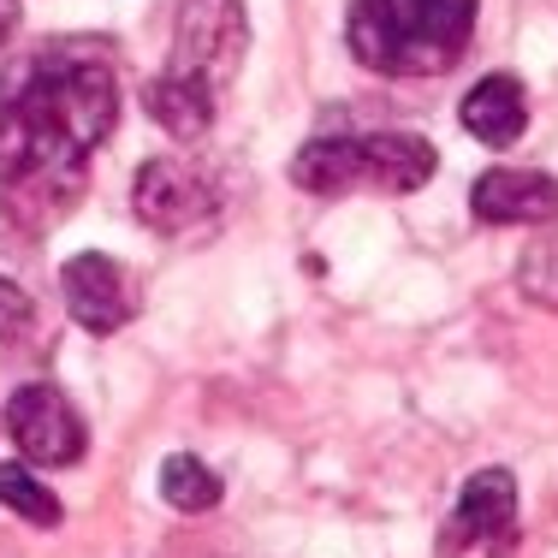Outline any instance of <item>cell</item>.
I'll list each match as a JSON object with an SVG mask.
<instances>
[{
	"label": "cell",
	"mask_w": 558,
	"mask_h": 558,
	"mask_svg": "<svg viewBox=\"0 0 558 558\" xmlns=\"http://www.w3.org/2000/svg\"><path fill=\"white\" fill-rule=\"evenodd\" d=\"M440 149L416 131H322L298 149L291 161V184L310 196H410L434 179Z\"/></svg>",
	"instance_id": "cell-3"
},
{
	"label": "cell",
	"mask_w": 558,
	"mask_h": 558,
	"mask_svg": "<svg viewBox=\"0 0 558 558\" xmlns=\"http://www.w3.org/2000/svg\"><path fill=\"white\" fill-rule=\"evenodd\" d=\"M470 215L482 226H547L558 215V179L535 167H487L470 184Z\"/></svg>",
	"instance_id": "cell-9"
},
{
	"label": "cell",
	"mask_w": 558,
	"mask_h": 558,
	"mask_svg": "<svg viewBox=\"0 0 558 558\" xmlns=\"http://www.w3.org/2000/svg\"><path fill=\"white\" fill-rule=\"evenodd\" d=\"M517 535H523V499H517V475L487 463L463 482L458 505L446 523V553H487V558H511Z\"/></svg>",
	"instance_id": "cell-7"
},
{
	"label": "cell",
	"mask_w": 558,
	"mask_h": 558,
	"mask_svg": "<svg viewBox=\"0 0 558 558\" xmlns=\"http://www.w3.org/2000/svg\"><path fill=\"white\" fill-rule=\"evenodd\" d=\"M119 125L113 54L60 36L0 72V208L19 232H48L89 191V161Z\"/></svg>",
	"instance_id": "cell-1"
},
{
	"label": "cell",
	"mask_w": 558,
	"mask_h": 558,
	"mask_svg": "<svg viewBox=\"0 0 558 558\" xmlns=\"http://www.w3.org/2000/svg\"><path fill=\"white\" fill-rule=\"evenodd\" d=\"M458 119H463V131H470L475 143H487V149H511V143L529 131V89H523V77L487 72L482 84L458 101Z\"/></svg>",
	"instance_id": "cell-10"
},
{
	"label": "cell",
	"mask_w": 558,
	"mask_h": 558,
	"mask_svg": "<svg viewBox=\"0 0 558 558\" xmlns=\"http://www.w3.org/2000/svg\"><path fill=\"white\" fill-rule=\"evenodd\" d=\"M36 327V303L24 286H12L7 274H0V344H19L24 333Z\"/></svg>",
	"instance_id": "cell-15"
},
{
	"label": "cell",
	"mask_w": 558,
	"mask_h": 558,
	"mask_svg": "<svg viewBox=\"0 0 558 558\" xmlns=\"http://www.w3.org/2000/svg\"><path fill=\"white\" fill-rule=\"evenodd\" d=\"M517 291H523L529 303H541V310L558 315V226L541 232L535 244L523 250V262H517Z\"/></svg>",
	"instance_id": "cell-14"
},
{
	"label": "cell",
	"mask_w": 558,
	"mask_h": 558,
	"mask_svg": "<svg viewBox=\"0 0 558 558\" xmlns=\"http://www.w3.org/2000/svg\"><path fill=\"white\" fill-rule=\"evenodd\" d=\"M131 215L161 238H184V232H208L220 220V196H215L203 167L179 161V155H155V161L137 167Z\"/></svg>",
	"instance_id": "cell-6"
},
{
	"label": "cell",
	"mask_w": 558,
	"mask_h": 558,
	"mask_svg": "<svg viewBox=\"0 0 558 558\" xmlns=\"http://www.w3.org/2000/svg\"><path fill=\"white\" fill-rule=\"evenodd\" d=\"M482 0H351L344 48L375 77H440L463 60Z\"/></svg>",
	"instance_id": "cell-2"
},
{
	"label": "cell",
	"mask_w": 558,
	"mask_h": 558,
	"mask_svg": "<svg viewBox=\"0 0 558 558\" xmlns=\"http://www.w3.org/2000/svg\"><path fill=\"white\" fill-rule=\"evenodd\" d=\"M220 475L208 470L203 458H191V451H172V458L161 463V499L172 505V511L196 517V511H215L220 505Z\"/></svg>",
	"instance_id": "cell-13"
},
{
	"label": "cell",
	"mask_w": 558,
	"mask_h": 558,
	"mask_svg": "<svg viewBox=\"0 0 558 558\" xmlns=\"http://www.w3.org/2000/svg\"><path fill=\"white\" fill-rule=\"evenodd\" d=\"M244 43H250L244 0H179L167 72L203 77V84L226 89L238 77V65H244Z\"/></svg>",
	"instance_id": "cell-4"
},
{
	"label": "cell",
	"mask_w": 558,
	"mask_h": 558,
	"mask_svg": "<svg viewBox=\"0 0 558 558\" xmlns=\"http://www.w3.org/2000/svg\"><path fill=\"white\" fill-rule=\"evenodd\" d=\"M60 298H65V315H72L84 333L96 339H113L119 327H131V315L143 310V291L131 268L108 250H84L60 268Z\"/></svg>",
	"instance_id": "cell-8"
},
{
	"label": "cell",
	"mask_w": 558,
	"mask_h": 558,
	"mask_svg": "<svg viewBox=\"0 0 558 558\" xmlns=\"http://www.w3.org/2000/svg\"><path fill=\"white\" fill-rule=\"evenodd\" d=\"M0 428L36 470H72L89 451V428L77 416V404L60 387H48V380H31V387L12 392L7 410H0Z\"/></svg>",
	"instance_id": "cell-5"
},
{
	"label": "cell",
	"mask_w": 558,
	"mask_h": 558,
	"mask_svg": "<svg viewBox=\"0 0 558 558\" xmlns=\"http://www.w3.org/2000/svg\"><path fill=\"white\" fill-rule=\"evenodd\" d=\"M19 19H24V12H19V0H0V48L12 43V31H19Z\"/></svg>",
	"instance_id": "cell-16"
},
{
	"label": "cell",
	"mask_w": 558,
	"mask_h": 558,
	"mask_svg": "<svg viewBox=\"0 0 558 558\" xmlns=\"http://www.w3.org/2000/svg\"><path fill=\"white\" fill-rule=\"evenodd\" d=\"M149 113L161 119L172 137H208L220 113V89L203 84V77H184V72H161L149 84Z\"/></svg>",
	"instance_id": "cell-11"
},
{
	"label": "cell",
	"mask_w": 558,
	"mask_h": 558,
	"mask_svg": "<svg viewBox=\"0 0 558 558\" xmlns=\"http://www.w3.org/2000/svg\"><path fill=\"white\" fill-rule=\"evenodd\" d=\"M0 505H7L12 517H24L31 529H60L65 523L60 494L31 470V463H0Z\"/></svg>",
	"instance_id": "cell-12"
}]
</instances>
